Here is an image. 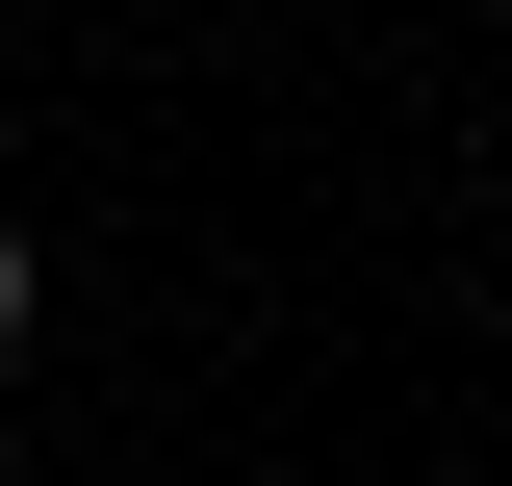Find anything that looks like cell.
Masks as SVG:
<instances>
[{"label": "cell", "instance_id": "obj_1", "mask_svg": "<svg viewBox=\"0 0 512 486\" xmlns=\"http://www.w3.org/2000/svg\"><path fill=\"white\" fill-rule=\"evenodd\" d=\"M26 307H52V256H26V231H0V359H26Z\"/></svg>", "mask_w": 512, "mask_h": 486}]
</instances>
